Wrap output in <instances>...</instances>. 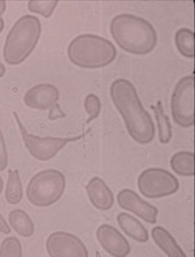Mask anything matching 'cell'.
<instances>
[{
    "label": "cell",
    "mask_w": 195,
    "mask_h": 257,
    "mask_svg": "<svg viewBox=\"0 0 195 257\" xmlns=\"http://www.w3.org/2000/svg\"><path fill=\"white\" fill-rule=\"evenodd\" d=\"M8 223L12 228L23 237L34 235L36 226L30 216L23 210H12L8 215Z\"/></svg>",
    "instance_id": "16"
},
{
    "label": "cell",
    "mask_w": 195,
    "mask_h": 257,
    "mask_svg": "<svg viewBox=\"0 0 195 257\" xmlns=\"http://www.w3.org/2000/svg\"><path fill=\"white\" fill-rule=\"evenodd\" d=\"M96 238L102 248L112 257H126L132 247L124 234L110 224H102L96 229Z\"/></svg>",
    "instance_id": "11"
},
{
    "label": "cell",
    "mask_w": 195,
    "mask_h": 257,
    "mask_svg": "<svg viewBox=\"0 0 195 257\" xmlns=\"http://www.w3.org/2000/svg\"><path fill=\"white\" fill-rule=\"evenodd\" d=\"M86 193L91 204L98 211H110L115 203L112 191L100 176H94L88 182Z\"/></svg>",
    "instance_id": "13"
},
{
    "label": "cell",
    "mask_w": 195,
    "mask_h": 257,
    "mask_svg": "<svg viewBox=\"0 0 195 257\" xmlns=\"http://www.w3.org/2000/svg\"><path fill=\"white\" fill-rule=\"evenodd\" d=\"M6 9V3L4 0H0V15H2Z\"/></svg>",
    "instance_id": "26"
},
{
    "label": "cell",
    "mask_w": 195,
    "mask_h": 257,
    "mask_svg": "<svg viewBox=\"0 0 195 257\" xmlns=\"http://www.w3.org/2000/svg\"><path fill=\"white\" fill-rule=\"evenodd\" d=\"M14 116L19 126L26 149L32 157L38 161H40V162H46V161L52 160L64 147L84 138L91 131L89 128L85 133L74 137H40L30 134L16 112H14Z\"/></svg>",
    "instance_id": "6"
},
{
    "label": "cell",
    "mask_w": 195,
    "mask_h": 257,
    "mask_svg": "<svg viewBox=\"0 0 195 257\" xmlns=\"http://www.w3.org/2000/svg\"><path fill=\"white\" fill-rule=\"evenodd\" d=\"M156 122L158 128V139L162 144H168L172 141V125L170 120V117L164 112V106L160 101L156 105L152 106Z\"/></svg>",
    "instance_id": "18"
},
{
    "label": "cell",
    "mask_w": 195,
    "mask_h": 257,
    "mask_svg": "<svg viewBox=\"0 0 195 257\" xmlns=\"http://www.w3.org/2000/svg\"><path fill=\"white\" fill-rule=\"evenodd\" d=\"M110 95L122 116L129 136L140 146L151 143L156 135V127L134 83L124 78L114 80L110 87Z\"/></svg>",
    "instance_id": "1"
},
{
    "label": "cell",
    "mask_w": 195,
    "mask_h": 257,
    "mask_svg": "<svg viewBox=\"0 0 195 257\" xmlns=\"http://www.w3.org/2000/svg\"><path fill=\"white\" fill-rule=\"evenodd\" d=\"M68 57L76 67L86 70L102 69L115 61L117 49L108 39L84 34L76 37L68 47Z\"/></svg>",
    "instance_id": "3"
},
{
    "label": "cell",
    "mask_w": 195,
    "mask_h": 257,
    "mask_svg": "<svg viewBox=\"0 0 195 257\" xmlns=\"http://www.w3.org/2000/svg\"><path fill=\"white\" fill-rule=\"evenodd\" d=\"M117 202L121 208L132 213L149 224H156L159 211L156 206L142 199L138 193L132 189H122L117 195Z\"/></svg>",
    "instance_id": "10"
},
{
    "label": "cell",
    "mask_w": 195,
    "mask_h": 257,
    "mask_svg": "<svg viewBox=\"0 0 195 257\" xmlns=\"http://www.w3.org/2000/svg\"><path fill=\"white\" fill-rule=\"evenodd\" d=\"M42 23L36 16L25 15L10 30L4 47V57L10 66L24 62L34 52L42 36Z\"/></svg>",
    "instance_id": "4"
},
{
    "label": "cell",
    "mask_w": 195,
    "mask_h": 257,
    "mask_svg": "<svg viewBox=\"0 0 195 257\" xmlns=\"http://www.w3.org/2000/svg\"><path fill=\"white\" fill-rule=\"evenodd\" d=\"M174 45L176 50L183 57L194 58V31L190 28L182 27L174 34Z\"/></svg>",
    "instance_id": "19"
},
{
    "label": "cell",
    "mask_w": 195,
    "mask_h": 257,
    "mask_svg": "<svg viewBox=\"0 0 195 257\" xmlns=\"http://www.w3.org/2000/svg\"><path fill=\"white\" fill-rule=\"evenodd\" d=\"M110 32L122 50L134 55H148L158 44L154 25L147 19L134 14H119L110 20Z\"/></svg>",
    "instance_id": "2"
},
{
    "label": "cell",
    "mask_w": 195,
    "mask_h": 257,
    "mask_svg": "<svg viewBox=\"0 0 195 257\" xmlns=\"http://www.w3.org/2000/svg\"><path fill=\"white\" fill-rule=\"evenodd\" d=\"M65 189V175L57 169H46L32 176L26 189V195L31 204L48 207L61 199Z\"/></svg>",
    "instance_id": "5"
},
{
    "label": "cell",
    "mask_w": 195,
    "mask_h": 257,
    "mask_svg": "<svg viewBox=\"0 0 195 257\" xmlns=\"http://www.w3.org/2000/svg\"><path fill=\"white\" fill-rule=\"evenodd\" d=\"M84 108L89 115L87 123H90L98 117L102 112V101L100 96H97L95 93L87 94L84 100Z\"/></svg>",
    "instance_id": "23"
},
{
    "label": "cell",
    "mask_w": 195,
    "mask_h": 257,
    "mask_svg": "<svg viewBox=\"0 0 195 257\" xmlns=\"http://www.w3.org/2000/svg\"><path fill=\"white\" fill-rule=\"evenodd\" d=\"M138 188L144 197L159 199L176 194L180 188V182L168 170L151 167L138 175Z\"/></svg>",
    "instance_id": "7"
},
{
    "label": "cell",
    "mask_w": 195,
    "mask_h": 257,
    "mask_svg": "<svg viewBox=\"0 0 195 257\" xmlns=\"http://www.w3.org/2000/svg\"><path fill=\"white\" fill-rule=\"evenodd\" d=\"M58 4V0H30L27 8L31 13L38 14L48 19L53 15Z\"/></svg>",
    "instance_id": "21"
},
{
    "label": "cell",
    "mask_w": 195,
    "mask_h": 257,
    "mask_svg": "<svg viewBox=\"0 0 195 257\" xmlns=\"http://www.w3.org/2000/svg\"><path fill=\"white\" fill-rule=\"evenodd\" d=\"M23 185L20 173L17 169L8 171V184L6 189V199L10 204H19L23 199Z\"/></svg>",
    "instance_id": "20"
},
{
    "label": "cell",
    "mask_w": 195,
    "mask_h": 257,
    "mask_svg": "<svg viewBox=\"0 0 195 257\" xmlns=\"http://www.w3.org/2000/svg\"><path fill=\"white\" fill-rule=\"evenodd\" d=\"M151 236L155 244L168 257H187L186 253L178 246L170 232L162 226H155L151 230Z\"/></svg>",
    "instance_id": "15"
},
{
    "label": "cell",
    "mask_w": 195,
    "mask_h": 257,
    "mask_svg": "<svg viewBox=\"0 0 195 257\" xmlns=\"http://www.w3.org/2000/svg\"><path fill=\"white\" fill-rule=\"evenodd\" d=\"M4 21L2 17V15H0V34L4 31Z\"/></svg>",
    "instance_id": "28"
},
{
    "label": "cell",
    "mask_w": 195,
    "mask_h": 257,
    "mask_svg": "<svg viewBox=\"0 0 195 257\" xmlns=\"http://www.w3.org/2000/svg\"><path fill=\"white\" fill-rule=\"evenodd\" d=\"M46 253L50 257H89L83 240L68 231H55L48 236Z\"/></svg>",
    "instance_id": "9"
},
{
    "label": "cell",
    "mask_w": 195,
    "mask_h": 257,
    "mask_svg": "<svg viewBox=\"0 0 195 257\" xmlns=\"http://www.w3.org/2000/svg\"><path fill=\"white\" fill-rule=\"evenodd\" d=\"M60 99V90L51 83H40L29 88L24 95L27 107L36 110H48L53 108Z\"/></svg>",
    "instance_id": "12"
},
{
    "label": "cell",
    "mask_w": 195,
    "mask_h": 257,
    "mask_svg": "<svg viewBox=\"0 0 195 257\" xmlns=\"http://www.w3.org/2000/svg\"><path fill=\"white\" fill-rule=\"evenodd\" d=\"M4 190V180L2 176H0V194H2V192Z\"/></svg>",
    "instance_id": "29"
},
{
    "label": "cell",
    "mask_w": 195,
    "mask_h": 257,
    "mask_svg": "<svg viewBox=\"0 0 195 257\" xmlns=\"http://www.w3.org/2000/svg\"><path fill=\"white\" fill-rule=\"evenodd\" d=\"M170 167L172 171L184 178L194 176V153L181 151L172 155L170 158Z\"/></svg>",
    "instance_id": "17"
},
{
    "label": "cell",
    "mask_w": 195,
    "mask_h": 257,
    "mask_svg": "<svg viewBox=\"0 0 195 257\" xmlns=\"http://www.w3.org/2000/svg\"><path fill=\"white\" fill-rule=\"evenodd\" d=\"M117 223L121 230L130 238L140 244H146L149 240V231L144 225L134 216L128 213H119Z\"/></svg>",
    "instance_id": "14"
},
{
    "label": "cell",
    "mask_w": 195,
    "mask_h": 257,
    "mask_svg": "<svg viewBox=\"0 0 195 257\" xmlns=\"http://www.w3.org/2000/svg\"><path fill=\"white\" fill-rule=\"evenodd\" d=\"M0 232L4 234H10V227L6 221V219L0 214Z\"/></svg>",
    "instance_id": "25"
},
{
    "label": "cell",
    "mask_w": 195,
    "mask_h": 257,
    "mask_svg": "<svg viewBox=\"0 0 195 257\" xmlns=\"http://www.w3.org/2000/svg\"><path fill=\"white\" fill-rule=\"evenodd\" d=\"M6 67L4 66V63L0 61V78H2L6 75Z\"/></svg>",
    "instance_id": "27"
},
{
    "label": "cell",
    "mask_w": 195,
    "mask_h": 257,
    "mask_svg": "<svg viewBox=\"0 0 195 257\" xmlns=\"http://www.w3.org/2000/svg\"><path fill=\"white\" fill-rule=\"evenodd\" d=\"M170 112L174 121L181 127L194 125V76L182 77L172 93Z\"/></svg>",
    "instance_id": "8"
},
{
    "label": "cell",
    "mask_w": 195,
    "mask_h": 257,
    "mask_svg": "<svg viewBox=\"0 0 195 257\" xmlns=\"http://www.w3.org/2000/svg\"><path fill=\"white\" fill-rule=\"evenodd\" d=\"M21 242L14 236L6 237L0 246V257H22Z\"/></svg>",
    "instance_id": "22"
},
{
    "label": "cell",
    "mask_w": 195,
    "mask_h": 257,
    "mask_svg": "<svg viewBox=\"0 0 195 257\" xmlns=\"http://www.w3.org/2000/svg\"><path fill=\"white\" fill-rule=\"evenodd\" d=\"M8 150H6L2 131V128H0V171L6 170L8 167Z\"/></svg>",
    "instance_id": "24"
}]
</instances>
